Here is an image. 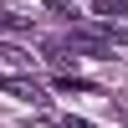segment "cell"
I'll return each mask as SVG.
<instances>
[{
	"mask_svg": "<svg viewBox=\"0 0 128 128\" xmlns=\"http://www.w3.org/2000/svg\"><path fill=\"white\" fill-rule=\"evenodd\" d=\"M98 16H108V20L123 16V20H128V0H98Z\"/></svg>",
	"mask_w": 128,
	"mask_h": 128,
	"instance_id": "7a4b0ae2",
	"label": "cell"
},
{
	"mask_svg": "<svg viewBox=\"0 0 128 128\" xmlns=\"http://www.w3.org/2000/svg\"><path fill=\"white\" fill-rule=\"evenodd\" d=\"M0 56H5V62H16V67H31V56H26V51H16V46H0Z\"/></svg>",
	"mask_w": 128,
	"mask_h": 128,
	"instance_id": "3957f363",
	"label": "cell"
},
{
	"mask_svg": "<svg viewBox=\"0 0 128 128\" xmlns=\"http://www.w3.org/2000/svg\"><path fill=\"white\" fill-rule=\"evenodd\" d=\"M0 92H10V98H20V102H46V92H41L36 82H26V77H10V72H0Z\"/></svg>",
	"mask_w": 128,
	"mask_h": 128,
	"instance_id": "6da1fadb",
	"label": "cell"
},
{
	"mask_svg": "<svg viewBox=\"0 0 128 128\" xmlns=\"http://www.w3.org/2000/svg\"><path fill=\"white\" fill-rule=\"evenodd\" d=\"M67 128H92V123H82V118H67Z\"/></svg>",
	"mask_w": 128,
	"mask_h": 128,
	"instance_id": "277c9868",
	"label": "cell"
}]
</instances>
